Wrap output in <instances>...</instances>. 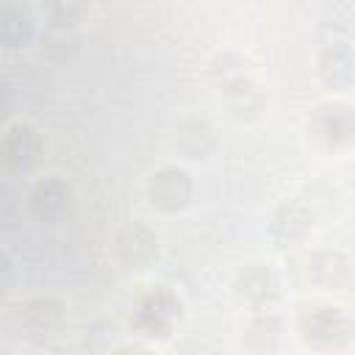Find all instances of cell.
I'll list each match as a JSON object with an SVG mask.
<instances>
[{"label": "cell", "mask_w": 355, "mask_h": 355, "mask_svg": "<svg viewBox=\"0 0 355 355\" xmlns=\"http://www.w3.org/2000/svg\"><path fill=\"white\" fill-rule=\"evenodd\" d=\"M294 333L308 349H344L355 341V319L344 305L311 300L297 308Z\"/></svg>", "instance_id": "cell-1"}, {"label": "cell", "mask_w": 355, "mask_h": 355, "mask_svg": "<svg viewBox=\"0 0 355 355\" xmlns=\"http://www.w3.org/2000/svg\"><path fill=\"white\" fill-rule=\"evenodd\" d=\"M183 311H186L183 297L175 288H169L166 283H153L136 297L128 324L136 338L161 344L172 338L175 327L183 319Z\"/></svg>", "instance_id": "cell-2"}, {"label": "cell", "mask_w": 355, "mask_h": 355, "mask_svg": "<svg viewBox=\"0 0 355 355\" xmlns=\"http://www.w3.org/2000/svg\"><path fill=\"white\" fill-rule=\"evenodd\" d=\"M305 136L324 153L355 147V105L341 97H327L305 114Z\"/></svg>", "instance_id": "cell-3"}, {"label": "cell", "mask_w": 355, "mask_h": 355, "mask_svg": "<svg viewBox=\"0 0 355 355\" xmlns=\"http://www.w3.org/2000/svg\"><path fill=\"white\" fill-rule=\"evenodd\" d=\"M230 294L239 308L247 311H263L277 308L283 300V275L269 261H247L236 269L230 280Z\"/></svg>", "instance_id": "cell-4"}, {"label": "cell", "mask_w": 355, "mask_h": 355, "mask_svg": "<svg viewBox=\"0 0 355 355\" xmlns=\"http://www.w3.org/2000/svg\"><path fill=\"white\" fill-rule=\"evenodd\" d=\"M316 222H319V211L305 194L288 197L272 208L266 219V239L275 250H294L308 241Z\"/></svg>", "instance_id": "cell-5"}, {"label": "cell", "mask_w": 355, "mask_h": 355, "mask_svg": "<svg viewBox=\"0 0 355 355\" xmlns=\"http://www.w3.org/2000/svg\"><path fill=\"white\" fill-rule=\"evenodd\" d=\"M144 197L150 208H155L158 214H183L194 202V178L180 164H164L155 172H150L144 183Z\"/></svg>", "instance_id": "cell-6"}, {"label": "cell", "mask_w": 355, "mask_h": 355, "mask_svg": "<svg viewBox=\"0 0 355 355\" xmlns=\"http://www.w3.org/2000/svg\"><path fill=\"white\" fill-rule=\"evenodd\" d=\"M14 324L28 341H50L67 327V302L53 294H36L17 305Z\"/></svg>", "instance_id": "cell-7"}, {"label": "cell", "mask_w": 355, "mask_h": 355, "mask_svg": "<svg viewBox=\"0 0 355 355\" xmlns=\"http://www.w3.org/2000/svg\"><path fill=\"white\" fill-rule=\"evenodd\" d=\"M313 72L324 92L344 94L355 86V44L347 36H330L316 47Z\"/></svg>", "instance_id": "cell-8"}, {"label": "cell", "mask_w": 355, "mask_h": 355, "mask_svg": "<svg viewBox=\"0 0 355 355\" xmlns=\"http://www.w3.org/2000/svg\"><path fill=\"white\" fill-rule=\"evenodd\" d=\"M111 255L125 272H147L161 255V239L147 222L130 219L114 233Z\"/></svg>", "instance_id": "cell-9"}, {"label": "cell", "mask_w": 355, "mask_h": 355, "mask_svg": "<svg viewBox=\"0 0 355 355\" xmlns=\"http://www.w3.org/2000/svg\"><path fill=\"white\" fill-rule=\"evenodd\" d=\"M216 97L222 100L227 116L236 122V125H255L266 116V108H269V94L263 89V83L258 80L255 69L227 80L225 86L214 89Z\"/></svg>", "instance_id": "cell-10"}, {"label": "cell", "mask_w": 355, "mask_h": 355, "mask_svg": "<svg viewBox=\"0 0 355 355\" xmlns=\"http://www.w3.org/2000/svg\"><path fill=\"white\" fill-rule=\"evenodd\" d=\"M0 155H3V164L14 172L33 169L44 155L42 130L36 125H31L28 119L8 122L3 130V139H0Z\"/></svg>", "instance_id": "cell-11"}, {"label": "cell", "mask_w": 355, "mask_h": 355, "mask_svg": "<svg viewBox=\"0 0 355 355\" xmlns=\"http://www.w3.org/2000/svg\"><path fill=\"white\" fill-rule=\"evenodd\" d=\"M72 208V186L61 175H44L28 189V211L42 225L61 222Z\"/></svg>", "instance_id": "cell-12"}, {"label": "cell", "mask_w": 355, "mask_h": 355, "mask_svg": "<svg viewBox=\"0 0 355 355\" xmlns=\"http://www.w3.org/2000/svg\"><path fill=\"white\" fill-rule=\"evenodd\" d=\"M352 275V261L338 247H316L302 261V277L311 288L319 291H336L341 288Z\"/></svg>", "instance_id": "cell-13"}, {"label": "cell", "mask_w": 355, "mask_h": 355, "mask_svg": "<svg viewBox=\"0 0 355 355\" xmlns=\"http://www.w3.org/2000/svg\"><path fill=\"white\" fill-rule=\"evenodd\" d=\"M172 147L186 161H208V155L216 150V128L197 114L180 116L172 133Z\"/></svg>", "instance_id": "cell-14"}, {"label": "cell", "mask_w": 355, "mask_h": 355, "mask_svg": "<svg viewBox=\"0 0 355 355\" xmlns=\"http://www.w3.org/2000/svg\"><path fill=\"white\" fill-rule=\"evenodd\" d=\"M286 333H288V322L275 308L247 311V316L241 322V341L258 352L280 349L286 341Z\"/></svg>", "instance_id": "cell-15"}, {"label": "cell", "mask_w": 355, "mask_h": 355, "mask_svg": "<svg viewBox=\"0 0 355 355\" xmlns=\"http://www.w3.org/2000/svg\"><path fill=\"white\" fill-rule=\"evenodd\" d=\"M92 11V0H44V19L53 31H78Z\"/></svg>", "instance_id": "cell-16"}, {"label": "cell", "mask_w": 355, "mask_h": 355, "mask_svg": "<svg viewBox=\"0 0 355 355\" xmlns=\"http://www.w3.org/2000/svg\"><path fill=\"white\" fill-rule=\"evenodd\" d=\"M33 36V19L22 6L8 3L0 14V39L6 47H22Z\"/></svg>", "instance_id": "cell-17"}]
</instances>
